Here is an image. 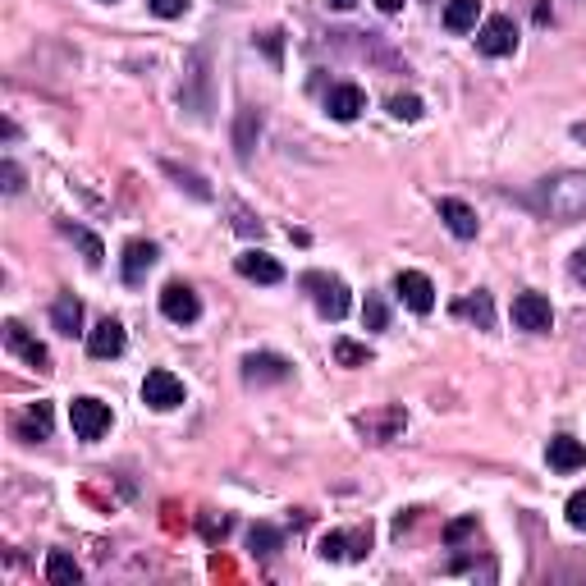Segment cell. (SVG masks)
I'll use <instances>...</instances> for the list:
<instances>
[{
	"label": "cell",
	"instance_id": "6da1fadb",
	"mask_svg": "<svg viewBox=\"0 0 586 586\" xmlns=\"http://www.w3.org/2000/svg\"><path fill=\"white\" fill-rule=\"evenodd\" d=\"M536 211L554 225H573V220H586V170H564L550 174L527 193Z\"/></svg>",
	"mask_w": 586,
	"mask_h": 586
},
{
	"label": "cell",
	"instance_id": "7a4b0ae2",
	"mask_svg": "<svg viewBox=\"0 0 586 586\" xmlns=\"http://www.w3.org/2000/svg\"><path fill=\"white\" fill-rule=\"evenodd\" d=\"M303 289L312 293L316 312L326 316V321H344L353 312V298H348V284L339 275H321V271H307L303 275Z\"/></svg>",
	"mask_w": 586,
	"mask_h": 586
},
{
	"label": "cell",
	"instance_id": "3957f363",
	"mask_svg": "<svg viewBox=\"0 0 586 586\" xmlns=\"http://www.w3.org/2000/svg\"><path fill=\"white\" fill-rule=\"evenodd\" d=\"M110 403L92 399V394H78L74 403H69V426H74L78 440H101V435L110 431Z\"/></svg>",
	"mask_w": 586,
	"mask_h": 586
},
{
	"label": "cell",
	"instance_id": "277c9868",
	"mask_svg": "<svg viewBox=\"0 0 586 586\" xmlns=\"http://www.w3.org/2000/svg\"><path fill=\"white\" fill-rule=\"evenodd\" d=\"M142 403L156 408V413H170V408L184 403V380L174 376V371H165V367L147 371V380H142Z\"/></svg>",
	"mask_w": 586,
	"mask_h": 586
},
{
	"label": "cell",
	"instance_id": "5b68a950",
	"mask_svg": "<svg viewBox=\"0 0 586 586\" xmlns=\"http://www.w3.org/2000/svg\"><path fill=\"white\" fill-rule=\"evenodd\" d=\"M513 326L527 330V335H545L554 326V307L545 293H518L513 298Z\"/></svg>",
	"mask_w": 586,
	"mask_h": 586
},
{
	"label": "cell",
	"instance_id": "8992f818",
	"mask_svg": "<svg viewBox=\"0 0 586 586\" xmlns=\"http://www.w3.org/2000/svg\"><path fill=\"white\" fill-rule=\"evenodd\" d=\"M477 51L481 55H513L518 51V28H513L509 14H490L477 28Z\"/></svg>",
	"mask_w": 586,
	"mask_h": 586
},
{
	"label": "cell",
	"instance_id": "52a82bcc",
	"mask_svg": "<svg viewBox=\"0 0 586 586\" xmlns=\"http://www.w3.org/2000/svg\"><path fill=\"white\" fill-rule=\"evenodd\" d=\"M161 312L170 316L174 326H193L197 316H202V303H197V293L188 289V284L174 280V284H165L161 289Z\"/></svg>",
	"mask_w": 586,
	"mask_h": 586
},
{
	"label": "cell",
	"instance_id": "ba28073f",
	"mask_svg": "<svg viewBox=\"0 0 586 586\" xmlns=\"http://www.w3.org/2000/svg\"><path fill=\"white\" fill-rule=\"evenodd\" d=\"M289 376H293V367L280 353H248L243 358V380L248 385H284Z\"/></svg>",
	"mask_w": 586,
	"mask_h": 586
},
{
	"label": "cell",
	"instance_id": "9c48e42d",
	"mask_svg": "<svg viewBox=\"0 0 586 586\" xmlns=\"http://www.w3.org/2000/svg\"><path fill=\"white\" fill-rule=\"evenodd\" d=\"M5 348L10 353H19L28 367H37V371H51V353H46V344L42 339H33L28 330L19 326V321H5Z\"/></svg>",
	"mask_w": 586,
	"mask_h": 586
},
{
	"label": "cell",
	"instance_id": "30bf717a",
	"mask_svg": "<svg viewBox=\"0 0 586 586\" xmlns=\"http://www.w3.org/2000/svg\"><path fill=\"white\" fill-rule=\"evenodd\" d=\"M394 289H399V298L408 307H413L417 316H426L435 307V284L426 280L422 271H399V280H394Z\"/></svg>",
	"mask_w": 586,
	"mask_h": 586
},
{
	"label": "cell",
	"instance_id": "8fae6325",
	"mask_svg": "<svg viewBox=\"0 0 586 586\" xmlns=\"http://www.w3.org/2000/svg\"><path fill=\"white\" fill-rule=\"evenodd\" d=\"M408 426V413L403 408H380V413H367V417H358V431L362 435H371L376 445H385V440H394V435Z\"/></svg>",
	"mask_w": 586,
	"mask_h": 586
},
{
	"label": "cell",
	"instance_id": "7c38bea8",
	"mask_svg": "<svg viewBox=\"0 0 586 586\" xmlns=\"http://www.w3.org/2000/svg\"><path fill=\"white\" fill-rule=\"evenodd\" d=\"M326 110H330V120L348 124V120H358L362 110H367V97H362V87H353V83H339V87H330Z\"/></svg>",
	"mask_w": 586,
	"mask_h": 586
},
{
	"label": "cell",
	"instance_id": "4fadbf2b",
	"mask_svg": "<svg viewBox=\"0 0 586 586\" xmlns=\"http://www.w3.org/2000/svg\"><path fill=\"white\" fill-rule=\"evenodd\" d=\"M234 266H239L243 280H257V284H280L284 280V266H280V261H275L271 252H257V248L243 252Z\"/></svg>",
	"mask_w": 586,
	"mask_h": 586
},
{
	"label": "cell",
	"instance_id": "5bb4252c",
	"mask_svg": "<svg viewBox=\"0 0 586 586\" xmlns=\"http://www.w3.org/2000/svg\"><path fill=\"white\" fill-rule=\"evenodd\" d=\"M545 458H550L554 472H577V467H586V445L573 440V435H554L545 445Z\"/></svg>",
	"mask_w": 586,
	"mask_h": 586
},
{
	"label": "cell",
	"instance_id": "9a60e30c",
	"mask_svg": "<svg viewBox=\"0 0 586 586\" xmlns=\"http://www.w3.org/2000/svg\"><path fill=\"white\" fill-rule=\"evenodd\" d=\"M87 353H92V358H120L124 353V326L120 321H101L97 330H87Z\"/></svg>",
	"mask_w": 586,
	"mask_h": 586
},
{
	"label": "cell",
	"instance_id": "2e32d148",
	"mask_svg": "<svg viewBox=\"0 0 586 586\" xmlns=\"http://www.w3.org/2000/svg\"><path fill=\"white\" fill-rule=\"evenodd\" d=\"M152 266H156V243L133 239L129 248H124V284H142Z\"/></svg>",
	"mask_w": 586,
	"mask_h": 586
},
{
	"label": "cell",
	"instance_id": "e0dca14e",
	"mask_svg": "<svg viewBox=\"0 0 586 586\" xmlns=\"http://www.w3.org/2000/svg\"><path fill=\"white\" fill-rule=\"evenodd\" d=\"M440 220L454 229L458 239H477V211L458 202V197H440Z\"/></svg>",
	"mask_w": 586,
	"mask_h": 586
},
{
	"label": "cell",
	"instance_id": "ac0fdd59",
	"mask_svg": "<svg viewBox=\"0 0 586 586\" xmlns=\"http://www.w3.org/2000/svg\"><path fill=\"white\" fill-rule=\"evenodd\" d=\"M454 312L467 316V321H477L481 330H495V303H490V293H486V289H477V293H467V298H458Z\"/></svg>",
	"mask_w": 586,
	"mask_h": 586
},
{
	"label": "cell",
	"instance_id": "d6986e66",
	"mask_svg": "<svg viewBox=\"0 0 586 586\" xmlns=\"http://www.w3.org/2000/svg\"><path fill=\"white\" fill-rule=\"evenodd\" d=\"M51 326L60 330V335H78V326H83V303H78L74 293H60V298H55Z\"/></svg>",
	"mask_w": 586,
	"mask_h": 586
},
{
	"label": "cell",
	"instance_id": "ffe728a7",
	"mask_svg": "<svg viewBox=\"0 0 586 586\" xmlns=\"http://www.w3.org/2000/svg\"><path fill=\"white\" fill-rule=\"evenodd\" d=\"M46 582H55V586H78V582H83V568H78L65 550H51V554H46Z\"/></svg>",
	"mask_w": 586,
	"mask_h": 586
},
{
	"label": "cell",
	"instance_id": "44dd1931",
	"mask_svg": "<svg viewBox=\"0 0 586 586\" xmlns=\"http://www.w3.org/2000/svg\"><path fill=\"white\" fill-rule=\"evenodd\" d=\"M481 14V0H449L445 5V28L449 33H472Z\"/></svg>",
	"mask_w": 586,
	"mask_h": 586
},
{
	"label": "cell",
	"instance_id": "7402d4cb",
	"mask_svg": "<svg viewBox=\"0 0 586 586\" xmlns=\"http://www.w3.org/2000/svg\"><path fill=\"white\" fill-rule=\"evenodd\" d=\"M19 435L23 440H51V403H33L19 417Z\"/></svg>",
	"mask_w": 586,
	"mask_h": 586
},
{
	"label": "cell",
	"instance_id": "603a6c76",
	"mask_svg": "<svg viewBox=\"0 0 586 586\" xmlns=\"http://www.w3.org/2000/svg\"><path fill=\"white\" fill-rule=\"evenodd\" d=\"M248 545L261 554V559H266V554H275V550H280V545H284V536L275 532V527H266V522H257V527H252V532H248Z\"/></svg>",
	"mask_w": 586,
	"mask_h": 586
},
{
	"label": "cell",
	"instance_id": "cb8c5ba5",
	"mask_svg": "<svg viewBox=\"0 0 586 586\" xmlns=\"http://www.w3.org/2000/svg\"><path fill=\"white\" fill-rule=\"evenodd\" d=\"M257 110H243L239 115V133H234V147H239V161H248L252 156V133H257Z\"/></svg>",
	"mask_w": 586,
	"mask_h": 586
},
{
	"label": "cell",
	"instance_id": "d4e9b609",
	"mask_svg": "<svg viewBox=\"0 0 586 586\" xmlns=\"http://www.w3.org/2000/svg\"><path fill=\"white\" fill-rule=\"evenodd\" d=\"M367 344H353V339H335V362L339 367H367Z\"/></svg>",
	"mask_w": 586,
	"mask_h": 586
},
{
	"label": "cell",
	"instance_id": "484cf974",
	"mask_svg": "<svg viewBox=\"0 0 586 586\" xmlns=\"http://www.w3.org/2000/svg\"><path fill=\"white\" fill-rule=\"evenodd\" d=\"M390 115L403 124H417L422 120V97H413V92H403V97H390Z\"/></svg>",
	"mask_w": 586,
	"mask_h": 586
},
{
	"label": "cell",
	"instance_id": "4316f807",
	"mask_svg": "<svg viewBox=\"0 0 586 586\" xmlns=\"http://www.w3.org/2000/svg\"><path fill=\"white\" fill-rule=\"evenodd\" d=\"M65 234L69 239H78V248L87 252V266H101V243L87 234V229H78V225H65Z\"/></svg>",
	"mask_w": 586,
	"mask_h": 586
},
{
	"label": "cell",
	"instance_id": "83f0119b",
	"mask_svg": "<svg viewBox=\"0 0 586 586\" xmlns=\"http://www.w3.org/2000/svg\"><path fill=\"white\" fill-rule=\"evenodd\" d=\"M362 321H367V330H385V326H390V312H385V303H380L376 293H367V307H362Z\"/></svg>",
	"mask_w": 586,
	"mask_h": 586
},
{
	"label": "cell",
	"instance_id": "f1b7e54d",
	"mask_svg": "<svg viewBox=\"0 0 586 586\" xmlns=\"http://www.w3.org/2000/svg\"><path fill=\"white\" fill-rule=\"evenodd\" d=\"M321 559H348V532H330V536H321Z\"/></svg>",
	"mask_w": 586,
	"mask_h": 586
},
{
	"label": "cell",
	"instance_id": "f546056e",
	"mask_svg": "<svg viewBox=\"0 0 586 586\" xmlns=\"http://www.w3.org/2000/svg\"><path fill=\"white\" fill-rule=\"evenodd\" d=\"M568 527H577V532H586V490H577V495H568Z\"/></svg>",
	"mask_w": 586,
	"mask_h": 586
},
{
	"label": "cell",
	"instance_id": "4dcf8cb0",
	"mask_svg": "<svg viewBox=\"0 0 586 586\" xmlns=\"http://www.w3.org/2000/svg\"><path fill=\"white\" fill-rule=\"evenodd\" d=\"M165 170H170L174 179H179V188L188 184V193H193V197H202V202H207V197H211V188L202 184V179H197V174H184V170H179V165H165Z\"/></svg>",
	"mask_w": 586,
	"mask_h": 586
},
{
	"label": "cell",
	"instance_id": "1f68e13d",
	"mask_svg": "<svg viewBox=\"0 0 586 586\" xmlns=\"http://www.w3.org/2000/svg\"><path fill=\"white\" fill-rule=\"evenodd\" d=\"M367 550H371V527L348 532V559H367Z\"/></svg>",
	"mask_w": 586,
	"mask_h": 586
},
{
	"label": "cell",
	"instance_id": "d6a6232c",
	"mask_svg": "<svg viewBox=\"0 0 586 586\" xmlns=\"http://www.w3.org/2000/svg\"><path fill=\"white\" fill-rule=\"evenodd\" d=\"M147 5H152L156 19H179L188 10V0H147Z\"/></svg>",
	"mask_w": 586,
	"mask_h": 586
},
{
	"label": "cell",
	"instance_id": "836d02e7",
	"mask_svg": "<svg viewBox=\"0 0 586 586\" xmlns=\"http://www.w3.org/2000/svg\"><path fill=\"white\" fill-rule=\"evenodd\" d=\"M0 174H5V193H19V188H23V174H19V165H14V161L0 165Z\"/></svg>",
	"mask_w": 586,
	"mask_h": 586
},
{
	"label": "cell",
	"instance_id": "e575fe53",
	"mask_svg": "<svg viewBox=\"0 0 586 586\" xmlns=\"http://www.w3.org/2000/svg\"><path fill=\"white\" fill-rule=\"evenodd\" d=\"M568 275H573L577 284H586V243L573 252V261H568Z\"/></svg>",
	"mask_w": 586,
	"mask_h": 586
},
{
	"label": "cell",
	"instance_id": "d590c367",
	"mask_svg": "<svg viewBox=\"0 0 586 586\" xmlns=\"http://www.w3.org/2000/svg\"><path fill=\"white\" fill-rule=\"evenodd\" d=\"M234 216H239V229H243V234H261V220H252L248 211H234Z\"/></svg>",
	"mask_w": 586,
	"mask_h": 586
},
{
	"label": "cell",
	"instance_id": "8d00e7d4",
	"mask_svg": "<svg viewBox=\"0 0 586 586\" xmlns=\"http://www.w3.org/2000/svg\"><path fill=\"white\" fill-rule=\"evenodd\" d=\"M472 527H477V522H472V518L454 522V527H449V541H458V536H467V532H472Z\"/></svg>",
	"mask_w": 586,
	"mask_h": 586
},
{
	"label": "cell",
	"instance_id": "74e56055",
	"mask_svg": "<svg viewBox=\"0 0 586 586\" xmlns=\"http://www.w3.org/2000/svg\"><path fill=\"white\" fill-rule=\"evenodd\" d=\"M261 46L271 51V60H280V33H266V37H261Z\"/></svg>",
	"mask_w": 586,
	"mask_h": 586
},
{
	"label": "cell",
	"instance_id": "f35d334b",
	"mask_svg": "<svg viewBox=\"0 0 586 586\" xmlns=\"http://www.w3.org/2000/svg\"><path fill=\"white\" fill-rule=\"evenodd\" d=\"M376 10H380V14H399V10H403V0H376Z\"/></svg>",
	"mask_w": 586,
	"mask_h": 586
},
{
	"label": "cell",
	"instance_id": "ab89813d",
	"mask_svg": "<svg viewBox=\"0 0 586 586\" xmlns=\"http://www.w3.org/2000/svg\"><path fill=\"white\" fill-rule=\"evenodd\" d=\"M330 10H353V5H358V0H326Z\"/></svg>",
	"mask_w": 586,
	"mask_h": 586
}]
</instances>
